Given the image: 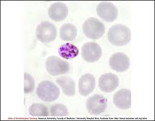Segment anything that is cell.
Instances as JSON below:
<instances>
[{
    "label": "cell",
    "mask_w": 155,
    "mask_h": 121,
    "mask_svg": "<svg viewBox=\"0 0 155 121\" xmlns=\"http://www.w3.org/2000/svg\"><path fill=\"white\" fill-rule=\"evenodd\" d=\"M102 56V48L99 44L93 42L85 43L82 48V57L87 63H95Z\"/></svg>",
    "instance_id": "cell-7"
},
{
    "label": "cell",
    "mask_w": 155,
    "mask_h": 121,
    "mask_svg": "<svg viewBox=\"0 0 155 121\" xmlns=\"http://www.w3.org/2000/svg\"><path fill=\"white\" fill-rule=\"evenodd\" d=\"M57 83L61 87L63 94L68 97L74 96L75 94V83L74 80L66 76L58 77L56 79Z\"/></svg>",
    "instance_id": "cell-14"
},
{
    "label": "cell",
    "mask_w": 155,
    "mask_h": 121,
    "mask_svg": "<svg viewBox=\"0 0 155 121\" xmlns=\"http://www.w3.org/2000/svg\"><path fill=\"white\" fill-rule=\"evenodd\" d=\"M119 85L118 77L112 73L105 74L101 76L99 79V86L100 89L106 93L114 91Z\"/></svg>",
    "instance_id": "cell-10"
},
{
    "label": "cell",
    "mask_w": 155,
    "mask_h": 121,
    "mask_svg": "<svg viewBox=\"0 0 155 121\" xmlns=\"http://www.w3.org/2000/svg\"><path fill=\"white\" fill-rule=\"evenodd\" d=\"M114 105L123 110L131 108V91L130 90L122 89L116 92L113 96Z\"/></svg>",
    "instance_id": "cell-13"
},
{
    "label": "cell",
    "mask_w": 155,
    "mask_h": 121,
    "mask_svg": "<svg viewBox=\"0 0 155 121\" xmlns=\"http://www.w3.org/2000/svg\"><path fill=\"white\" fill-rule=\"evenodd\" d=\"M50 114L53 117H66L68 115L67 108L63 104L56 103L52 105L49 109Z\"/></svg>",
    "instance_id": "cell-18"
},
{
    "label": "cell",
    "mask_w": 155,
    "mask_h": 121,
    "mask_svg": "<svg viewBox=\"0 0 155 121\" xmlns=\"http://www.w3.org/2000/svg\"><path fill=\"white\" fill-rule=\"evenodd\" d=\"M96 87V80L91 74H85L81 76L79 81V92L82 96L86 97L93 92Z\"/></svg>",
    "instance_id": "cell-11"
},
{
    "label": "cell",
    "mask_w": 155,
    "mask_h": 121,
    "mask_svg": "<svg viewBox=\"0 0 155 121\" xmlns=\"http://www.w3.org/2000/svg\"><path fill=\"white\" fill-rule=\"evenodd\" d=\"M68 14V6L61 2L55 3L51 5L48 9L49 18L57 22L64 20Z\"/></svg>",
    "instance_id": "cell-12"
},
{
    "label": "cell",
    "mask_w": 155,
    "mask_h": 121,
    "mask_svg": "<svg viewBox=\"0 0 155 121\" xmlns=\"http://www.w3.org/2000/svg\"><path fill=\"white\" fill-rule=\"evenodd\" d=\"M82 30L87 37L96 40L101 38L104 36L105 27L104 24L99 20L94 17H90L84 23Z\"/></svg>",
    "instance_id": "cell-3"
},
{
    "label": "cell",
    "mask_w": 155,
    "mask_h": 121,
    "mask_svg": "<svg viewBox=\"0 0 155 121\" xmlns=\"http://www.w3.org/2000/svg\"><path fill=\"white\" fill-rule=\"evenodd\" d=\"M29 112L34 117H47L49 116L48 107L40 103L32 104L29 108Z\"/></svg>",
    "instance_id": "cell-17"
},
{
    "label": "cell",
    "mask_w": 155,
    "mask_h": 121,
    "mask_svg": "<svg viewBox=\"0 0 155 121\" xmlns=\"http://www.w3.org/2000/svg\"><path fill=\"white\" fill-rule=\"evenodd\" d=\"M58 54L65 59H72L78 56L79 49L70 43H66L60 45L58 49Z\"/></svg>",
    "instance_id": "cell-15"
},
{
    "label": "cell",
    "mask_w": 155,
    "mask_h": 121,
    "mask_svg": "<svg viewBox=\"0 0 155 121\" xmlns=\"http://www.w3.org/2000/svg\"><path fill=\"white\" fill-rule=\"evenodd\" d=\"M47 72L52 76L64 75L69 71V64L57 56H51L47 58L45 63Z\"/></svg>",
    "instance_id": "cell-4"
},
{
    "label": "cell",
    "mask_w": 155,
    "mask_h": 121,
    "mask_svg": "<svg viewBox=\"0 0 155 121\" xmlns=\"http://www.w3.org/2000/svg\"><path fill=\"white\" fill-rule=\"evenodd\" d=\"M96 12L102 20L108 23L114 22L118 16L117 7L110 2H103L99 3L96 8Z\"/></svg>",
    "instance_id": "cell-6"
},
{
    "label": "cell",
    "mask_w": 155,
    "mask_h": 121,
    "mask_svg": "<svg viewBox=\"0 0 155 121\" xmlns=\"http://www.w3.org/2000/svg\"><path fill=\"white\" fill-rule=\"evenodd\" d=\"M24 92L25 94L32 93L35 88V80L31 75L28 73L24 74Z\"/></svg>",
    "instance_id": "cell-19"
},
{
    "label": "cell",
    "mask_w": 155,
    "mask_h": 121,
    "mask_svg": "<svg viewBox=\"0 0 155 121\" xmlns=\"http://www.w3.org/2000/svg\"><path fill=\"white\" fill-rule=\"evenodd\" d=\"M109 64L113 71L117 72H124L130 67V59L124 53H116L110 57Z\"/></svg>",
    "instance_id": "cell-9"
},
{
    "label": "cell",
    "mask_w": 155,
    "mask_h": 121,
    "mask_svg": "<svg viewBox=\"0 0 155 121\" xmlns=\"http://www.w3.org/2000/svg\"><path fill=\"white\" fill-rule=\"evenodd\" d=\"M37 96L45 102H52L60 96L59 88L53 82L45 80L40 82L37 88Z\"/></svg>",
    "instance_id": "cell-2"
},
{
    "label": "cell",
    "mask_w": 155,
    "mask_h": 121,
    "mask_svg": "<svg viewBox=\"0 0 155 121\" xmlns=\"http://www.w3.org/2000/svg\"><path fill=\"white\" fill-rule=\"evenodd\" d=\"M76 27L71 23H65L60 28V37L64 41H72L77 36Z\"/></svg>",
    "instance_id": "cell-16"
},
{
    "label": "cell",
    "mask_w": 155,
    "mask_h": 121,
    "mask_svg": "<svg viewBox=\"0 0 155 121\" xmlns=\"http://www.w3.org/2000/svg\"><path fill=\"white\" fill-rule=\"evenodd\" d=\"M108 39L113 45L123 47L131 40V31L128 27L122 24L112 26L108 32Z\"/></svg>",
    "instance_id": "cell-1"
},
{
    "label": "cell",
    "mask_w": 155,
    "mask_h": 121,
    "mask_svg": "<svg viewBox=\"0 0 155 121\" xmlns=\"http://www.w3.org/2000/svg\"><path fill=\"white\" fill-rule=\"evenodd\" d=\"M57 31L55 26L52 23L41 22L36 28V36L42 43H51L57 37Z\"/></svg>",
    "instance_id": "cell-5"
},
{
    "label": "cell",
    "mask_w": 155,
    "mask_h": 121,
    "mask_svg": "<svg viewBox=\"0 0 155 121\" xmlns=\"http://www.w3.org/2000/svg\"><path fill=\"white\" fill-rule=\"evenodd\" d=\"M86 107L90 114L99 115L107 109V100L102 95L95 94L88 98L86 103Z\"/></svg>",
    "instance_id": "cell-8"
}]
</instances>
